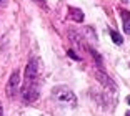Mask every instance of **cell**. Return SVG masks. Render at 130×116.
Here are the masks:
<instances>
[{
    "mask_svg": "<svg viewBox=\"0 0 130 116\" xmlns=\"http://www.w3.org/2000/svg\"><path fill=\"white\" fill-rule=\"evenodd\" d=\"M52 96L57 101L65 103V105H70V106H75V103H77V98L73 95V91L70 88H67V86H55L54 90H52Z\"/></svg>",
    "mask_w": 130,
    "mask_h": 116,
    "instance_id": "6da1fadb",
    "label": "cell"
},
{
    "mask_svg": "<svg viewBox=\"0 0 130 116\" xmlns=\"http://www.w3.org/2000/svg\"><path fill=\"white\" fill-rule=\"evenodd\" d=\"M19 86H20V73L15 70V71L10 75V78H8V83H7V95H8V96H13V93L19 90Z\"/></svg>",
    "mask_w": 130,
    "mask_h": 116,
    "instance_id": "7a4b0ae2",
    "label": "cell"
},
{
    "mask_svg": "<svg viewBox=\"0 0 130 116\" xmlns=\"http://www.w3.org/2000/svg\"><path fill=\"white\" fill-rule=\"evenodd\" d=\"M38 75V60H30L27 65V68H25V80H27V83H32L35 78H37Z\"/></svg>",
    "mask_w": 130,
    "mask_h": 116,
    "instance_id": "3957f363",
    "label": "cell"
},
{
    "mask_svg": "<svg viewBox=\"0 0 130 116\" xmlns=\"http://www.w3.org/2000/svg\"><path fill=\"white\" fill-rule=\"evenodd\" d=\"M22 98H23V101H27V103H32V101H35V100L38 98L37 88H34V86H27V88L23 90V93H22Z\"/></svg>",
    "mask_w": 130,
    "mask_h": 116,
    "instance_id": "277c9868",
    "label": "cell"
},
{
    "mask_svg": "<svg viewBox=\"0 0 130 116\" xmlns=\"http://www.w3.org/2000/svg\"><path fill=\"white\" fill-rule=\"evenodd\" d=\"M122 18H123V30L127 33H130V13L128 12H122Z\"/></svg>",
    "mask_w": 130,
    "mask_h": 116,
    "instance_id": "5b68a950",
    "label": "cell"
},
{
    "mask_svg": "<svg viewBox=\"0 0 130 116\" xmlns=\"http://www.w3.org/2000/svg\"><path fill=\"white\" fill-rule=\"evenodd\" d=\"M72 15L75 17L77 22H82V20H84V13H82L80 10H77V8H72Z\"/></svg>",
    "mask_w": 130,
    "mask_h": 116,
    "instance_id": "8992f818",
    "label": "cell"
},
{
    "mask_svg": "<svg viewBox=\"0 0 130 116\" xmlns=\"http://www.w3.org/2000/svg\"><path fill=\"white\" fill-rule=\"evenodd\" d=\"M110 37H112V40H113L117 45H120V43H122V37H120L117 32H110Z\"/></svg>",
    "mask_w": 130,
    "mask_h": 116,
    "instance_id": "52a82bcc",
    "label": "cell"
},
{
    "mask_svg": "<svg viewBox=\"0 0 130 116\" xmlns=\"http://www.w3.org/2000/svg\"><path fill=\"white\" fill-rule=\"evenodd\" d=\"M4 114V108H2V105H0V116Z\"/></svg>",
    "mask_w": 130,
    "mask_h": 116,
    "instance_id": "ba28073f",
    "label": "cell"
},
{
    "mask_svg": "<svg viewBox=\"0 0 130 116\" xmlns=\"http://www.w3.org/2000/svg\"><path fill=\"white\" fill-rule=\"evenodd\" d=\"M128 105H130V98H128Z\"/></svg>",
    "mask_w": 130,
    "mask_h": 116,
    "instance_id": "9c48e42d",
    "label": "cell"
}]
</instances>
